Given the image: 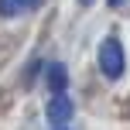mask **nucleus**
I'll list each match as a JSON object with an SVG mask.
<instances>
[{
	"label": "nucleus",
	"instance_id": "nucleus-4",
	"mask_svg": "<svg viewBox=\"0 0 130 130\" xmlns=\"http://www.w3.org/2000/svg\"><path fill=\"white\" fill-rule=\"evenodd\" d=\"M41 7V0H0V17H21Z\"/></svg>",
	"mask_w": 130,
	"mask_h": 130
},
{
	"label": "nucleus",
	"instance_id": "nucleus-7",
	"mask_svg": "<svg viewBox=\"0 0 130 130\" xmlns=\"http://www.w3.org/2000/svg\"><path fill=\"white\" fill-rule=\"evenodd\" d=\"M55 130H69V127H65V123H62V127H55Z\"/></svg>",
	"mask_w": 130,
	"mask_h": 130
},
{
	"label": "nucleus",
	"instance_id": "nucleus-5",
	"mask_svg": "<svg viewBox=\"0 0 130 130\" xmlns=\"http://www.w3.org/2000/svg\"><path fill=\"white\" fill-rule=\"evenodd\" d=\"M120 4H123V0H110V7H120Z\"/></svg>",
	"mask_w": 130,
	"mask_h": 130
},
{
	"label": "nucleus",
	"instance_id": "nucleus-3",
	"mask_svg": "<svg viewBox=\"0 0 130 130\" xmlns=\"http://www.w3.org/2000/svg\"><path fill=\"white\" fill-rule=\"evenodd\" d=\"M45 86H48L52 92H65V89H69V72H65L62 62H48V69H45Z\"/></svg>",
	"mask_w": 130,
	"mask_h": 130
},
{
	"label": "nucleus",
	"instance_id": "nucleus-6",
	"mask_svg": "<svg viewBox=\"0 0 130 130\" xmlns=\"http://www.w3.org/2000/svg\"><path fill=\"white\" fill-rule=\"evenodd\" d=\"M79 4H82V7H89V4H92V0H79Z\"/></svg>",
	"mask_w": 130,
	"mask_h": 130
},
{
	"label": "nucleus",
	"instance_id": "nucleus-1",
	"mask_svg": "<svg viewBox=\"0 0 130 130\" xmlns=\"http://www.w3.org/2000/svg\"><path fill=\"white\" fill-rule=\"evenodd\" d=\"M99 69H103L106 79H120L127 69V55H123V45L117 38H106L99 45Z\"/></svg>",
	"mask_w": 130,
	"mask_h": 130
},
{
	"label": "nucleus",
	"instance_id": "nucleus-2",
	"mask_svg": "<svg viewBox=\"0 0 130 130\" xmlns=\"http://www.w3.org/2000/svg\"><path fill=\"white\" fill-rule=\"evenodd\" d=\"M72 113H75V103H72L65 92H52V99H48V106H45V120H48V123L62 127V123L72 120Z\"/></svg>",
	"mask_w": 130,
	"mask_h": 130
}]
</instances>
